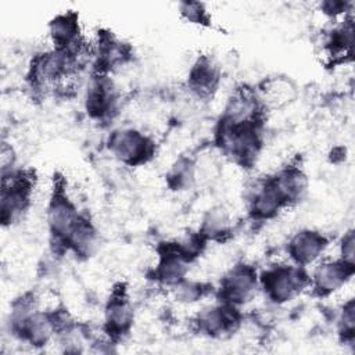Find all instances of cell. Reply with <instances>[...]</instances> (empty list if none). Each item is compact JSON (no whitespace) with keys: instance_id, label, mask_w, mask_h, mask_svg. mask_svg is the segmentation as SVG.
Returning a JSON list of instances; mask_svg holds the SVG:
<instances>
[{"instance_id":"19","label":"cell","mask_w":355,"mask_h":355,"mask_svg":"<svg viewBox=\"0 0 355 355\" xmlns=\"http://www.w3.org/2000/svg\"><path fill=\"white\" fill-rule=\"evenodd\" d=\"M196 179V165L189 159H179L169 172V184L175 190H183L191 186Z\"/></svg>"},{"instance_id":"8","label":"cell","mask_w":355,"mask_h":355,"mask_svg":"<svg viewBox=\"0 0 355 355\" xmlns=\"http://www.w3.org/2000/svg\"><path fill=\"white\" fill-rule=\"evenodd\" d=\"M200 331L209 337H225L233 333L239 326V315L236 306L229 304L212 305L202 309L197 316Z\"/></svg>"},{"instance_id":"23","label":"cell","mask_w":355,"mask_h":355,"mask_svg":"<svg viewBox=\"0 0 355 355\" xmlns=\"http://www.w3.org/2000/svg\"><path fill=\"white\" fill-rule=\"evenodd\" d=\"M354 254H355V239H354V232L349 230L341 239L340 259L348 265H354Z\"/></svg>"},{"instance_id":"12","label":"cell","mask_w":355,"mask_h":355,"mask_svg":"<svg viewBox=\"0 0 355 355\" xmlns=\"http://www.w3.org/2000/svg\"><path fill=\"white\" fill-rule=\"evenodd\" d=\"M248 207L251 215L255 219L266 220L275 218L280 212V209L286 207V204L269 179L266 182L258 183L255 189L250 193Z\"/></svg>"},{"instance_id":"14","label":"cell","mask_w":355,"mask_h":355,"mask_svg":"<svg viewBox=\"0 0 355 355\" xmlns=\"http://www.w3.org/2000/svg\"><path fill=\"white\" fill-rule=\"evenodd\" d=\"M219 68L208 57L200 58L190 71V87L198 96H209L219 83Z\"/></svg>"},{"instance_id":"18","label":"cell","mask_w":355,"mask_h":355,"mask_svg":"<svg viewBox=\"0 0 355 355\" xmlns=\"http://www.w3.org/2000/svg\"><path fill=\"white\" fill-rule=\"evenodd\" d=\"M230 229V218L227 212L222 208H216L209 211L202 222V236L216 239L222 234H226Z\"/></svg>"},{"instance_id":"21","label":"cell","mask_w":355,"mask_h":355,"mask_svg":"<svg viewBox=\"0 0 355 355\" xmlns=\"http://www.w3.org/2000/svg\"><path fill=\"white\" fill-rule=\"evenodd\" d=\"M180 14L182 17L189 21L190 24H197V25H207L209 21L208 11L202 3H194V1H186L182 3L180 7Z\"/></svg>"},{"instance_id":"2","label":"cell","mask_w":355,"mask_h":355,"mask_svg":"<svg viewBox=\"0 0 355 355\" xmlns=\"http://www.w3.org/2000/svg\"><path fill=\"white\" fill-rule=\"evenodd\" d=\"M32 191L33 183L31 176L14 171L3 173L0 209L4 226H11L24 216L31 204Z\"/></svg>"},{"instance_id":"16","label":"cell","mask_w":355,"mask_h":355,"mask_svg":"<svg viewBox=\"0 0 355 355\" xmlns=\"http://www.w3.org/2000/svg\"><path fill=\"white\" fill-rule=\"evenodd\" d=\"M64 245L79 257H90L97 248V233L86 219L80 218Z\"/></svg>"},{"instance_id":"17","label":"cell","mask_w":355,"mask_h":355,"mask_svg":"<svg viewBox=\"0 0 355 355\" xmlns=\"http://www.w3.org/2000/svg\"><path fill=\"white\" fill-rule=\"evenodd\" d=\"M295 97V87L291 82L275 78L265 82V86L261 89V94L258 97L261 105L268 108H279L286 105Z\"/></svg>"},{"instance_id":"22","label":"cell","mask_w":355,"mask_h":355,"mask_svg":"<svg viewBox=\"0 0 355 355\" xmlns=\"http://www.w3.org/2000/svg\"><path fill=\"white\" fill-rule=\"evenodd\" d=\"M338 327L340 333L345 338H352L354 337V330H355V308H354V301L349 300L347 304H344L343 311L338 318Z\"/></svg>"},{"instance_id":"4","label":"cell","mask_w":355,"mask_h":355,"mask_svg":"<svg viewBox=\"0 0 355 355\" xmlns=\"http://www.w3.org/2000/svg\"><path fill=\"white\" fill-rule=\"evenodd\" d=\"M257 270L245 263H239L229 269L220 282V298L225 304L239 306L248 302L258 288Z\"/></svg>"},{"instance_id":"5","label":"cell","mask_w":355,"mask_h":355,"mask_svg":"<svg viewBox=\"0 0 355 355\" xmlns=\"http://www.w3.org/2000/svg\"><path fill=\"white\" fill-rule=\"evenodd\" d=\"M118 90L111 78L107 75L98 73L93 76L86 89V111L94 119L110 118L118 105Z\"/></svg>"},{"instance_id":"7","label":"cell","mask_w":355,"mask_h":355,"mask_svg":"<svg viewBox=\"0 0 355 355\" xmlns=\"http://www.w3.org/2000/svg\"><path fill=\"white\" fill-rule=\"evenodd\" d=\"M326 247L327 240L322 233L311 229H304L290 237L287 244V254L294 265L304 268L315 263L320 258Z\"/></svg>"},{"instance_id":"11","label":"cell","mask_w":355,"mask_h":355,"mask_svg":"<svg viewBox=\"0 0 355 355\" xmlns=\"http://www.w3.org/2000/svg\"><path fill=\"white\" fill-rule=\"evenodd\" d=\"M49 36L55 50L73 51L80 43L79 19L75 12H64L49 24Z\"/></svg>"},{"instance_id":"3","label":"cell","mask_w":355,"mask_h":355,"mask_svg":"<svg viewBox=\"0 0 355 355\" xmlns=\"http://www.w3.org/2000/svg\"><path fill=\"white\" fill-rule=\"evenodd\" d=\"M112 155L126 165L146 164L154 154V143L143 132L132 128L114 130L108 140Z\"/></svg>"},{"instance_id":"20","label":"cell","mask_w":355,"mask_h":355,"mask_svg":"<svg viewBox=\"0 0 355 355\" xmlns=\"http://www.w3.org/2000/svg\"><path fill=\"white\" fill-rule=\"evenodd\" d=\"M171 288L173 291L175 298L179 302H184V304H193V302L198 301L204 294V288L200 283L189 282L186 279Z\"/></svg>"},{"instance_id":"1","label":"cell","mask_w":355,"mask_h":355,"mask_svg":"<svg viewBox=\"0 0 355 355\" xmlns=\"http://www.w3.org/2000/svg\"><path fill=\"white\" fill-rule=\"evenodd\" d=\"M306 283V275L298 265L272 266L261 277V286L266 297L275 304H286L294 300Z\"/></svg>"},{"instance_id":"10","label":"cell","mask_w":355,"mask_h":355,"mask_svg":"<svg viewBox=\"0 0 355 355\" xmlns=\"http://www.w3.org/2000/svg\"><path fill=\"white\" fill-rule=\"evenodd\" d=\"M190 257L184 254L180 245L168 244L159 254L155 266V279L168 287H173L186 279Z\"/></svg>"},{"instance_id":"13","label":"cell","mask_w":355,"mask_h":355,"mask_svg":"<svg viewBox=\"0 0 355 355\" xmlns=\"http://www.w3.org/2000/svg\"><path fill=\"white\" fill-rule=\"evenodd\" d=\"M270 182L284 201L286 207L300 201L306 193V178L301 169L294 166L284 168L275 178H272Z\"/></svg>"},{"instance_id":"15","label":"cell","mask_w":355,"mask_h":355,"mask_svg":"<svg viewBox=\"0 0 355 355\" xmlns=\"http://www.w3.org/2000/svg\"><path fill=\"white\" fill-rule=\"evenodd\" d=\"M133 308L123 297L114 298L105 308V326L110 334H123L133 323Z\"/></svg>"},{"instance_id":"9","label":"cell","mask_w":355,"mask_h":355,"mask_svg":"<svg viewBox=\"0 0 355 355\" xmlns=\"http://www.w3.org/2000/svg\"><path fill=\"white\" fill-rule=\"evenodd\" d=\"M79 219L72 201L67 196L55 193L47 207V223L51 234L64 244Z\"/></svg>"},{"instance_id":"6","label":"cell","mask_w":355,"mask_h":355,"mask_svg":"<svg viewBox=\"0 0 355 355\" xmlns=\"http://www.w3.org/2000/svg\"><path fill=\"white\" fill-rule=\"evenodd\" d=\"M354 273V265H348L341 259L319 262L311 277V284L319 295H330L341 290Z\"/></svg>"}]
</instances>
